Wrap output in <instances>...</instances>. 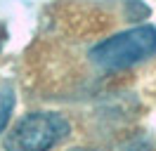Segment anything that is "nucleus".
Masks as SVG:
<instances>
[{
	"mask_svg": "<svg viewBox=\"0 0 156 151\" xmlns=\"http://www.w3.org/2000/svg\"><path fill=\"white\" fill-rule=\"evenodd\" d=\"M156 52V26H142L121 31L116 36L102 40L90 50V61L102 71H123L144 61Z\"/></svg>",
	"mask_w": 156,
	"mask_h": 151,
	"instance_id": "nucleus-1",
	"label": "nucleus"
},
{
	"mask_svg": "<svg viewBox=\"0 0 156 151\" xmlns=\"http://www.w3.org/2000/svg\"><path fill=\"white\" fill-rule=\"evenodd\" d=\"M71 123L57 111H33L5 135V151H52L69 137Z\"/></svg>",
	"mask_w": 156,
	"mask_h": 151,
	"instance_id": "nucleus-2",
	"label": "nucleus"
},
{
	"mask_svg": "<svg viewBox=\"0 0 156 151\" xmlns=\"http://www.w3.org/2000/svg\"><path fill=\"white\" fill-rule=\"evenodd\" d=\"M14 109V87L10 80H0V132L7 128Z\"/></svg>",
	"mask_w": 156,
	"mask_h": 151,
	"instance_id": "nucleus-3",
	"label": "nucleus"
},
{
	"mask_svg": "<svg viewBox=\"0 0 156 151\" xmlns=\"http://www.w3.org/2000/svg\"><path fill=\"white\" fill-rule=\"evenodd\" d=\"M7 43V26L0 21V50H2V45Z\"/></svg>",
	"mask_w": 156,
	"mask_h": 151,
	"instance_id": "nucleus-4",
	"label": "nucleus"
},
{
	"mask_svg": "<svg viewBox=\"0 0 156 151\" xmlns=\"http://www.w3.org/2000/svg\"><path fill=\"white\" fill-rule=\"evenodd\" d=\"M76 151H85V149H76Z\"/></svg>",
	"mask_w": 156,
	"mask_h": 151,
	"instance_id": "nucleus-5",
	"label": "nucleus"
}]
</instances>
